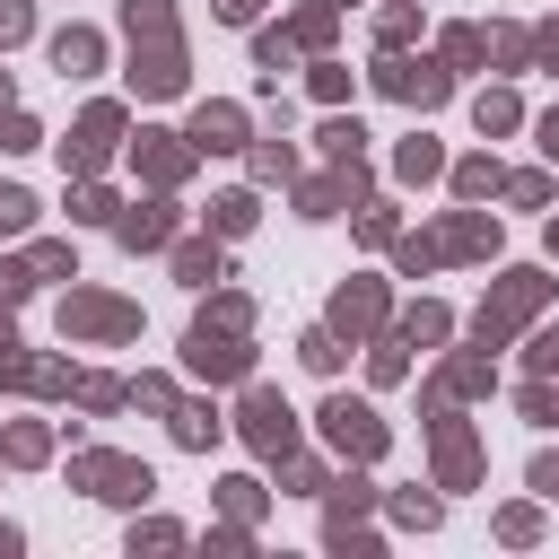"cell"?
I'll use <instances>...</instances> for the list:
<instances>
[{"label":"cell","instance_id":"cell-43","mask_svg":"<svg viewBox=\"0 0 559 559\" xmlns=\"http://www.w3.org/2000/svg\"><path fill=\"white\" fill-rule=\"evenodd\" d=\"M524 419H559V393L550 384H524Z\"/></svg>","mask_w":559,"mask_h":559},{"label":"cell","instance_id":"cell-45","mask_svg":"<svg viewBox=\"0 0 559 559\" xmlns=\"http://www.w3.org/2000/svg\"><path fill=\"white\" fill-rule=\"evenodd\" d=\"M533 489H542V498H559V454H542V463H533Z\"/></svg>","mask_w":559,"mask_h":559},{"label":"cell","instance_id":"cell-12","mask_svg":"<svg viewBox=\"0 0 559 559\" xmlns=\"http://www.w3.org/2000/svg\"><path fill=\"white\" fill-rule=\"evenodd\" d=\"M52 70H61V79H96V70H105V35H96V26H61V35H52Z\"/></svg>","mask_w":559,"mask_h":559},{"label":"cell","instance_id":"cell-49","mask_svg":"<svg viewBox=\"0 0 559 559\" xmlns=\"http://www.w3.org/2000/svg\"><path fill=\"white\" fill-rule=\"evenodd\" d=\"M9 550H17V524H0V559H9Z\"/></svg>","mask_w":559,"mask_h":559},{"label":"cell","instance_id":"cell-11","mask_svg":"<svg viewBox=\"0 0 559 559\" xmlns=\"http://www.w3.org/2000/svg\"><path fill=\"white\" fill-rule=\"evenodd\" d=\"M114 236H122L131 253L166 245V236H175V201H131V210H114Z\"/></svg>","mask_w":559,"mask_h":559},{"label":"cell","instance_id":"cell-33","mask_svg":"<svg viewBox=\"0 0 559 559\" xmlns=\"http://www.w3.org/2000/svg\"><path fill=\"white\" fill-rule=\"evenodd\" d=\"M35 35V9L26 0H0V44H26Z\"/></svg>","mask_w":559,"mask_h":559},{"label":"cell","instance_id":"cell-18","mask_svg":"<svg viewBox=\"0 0 559 559\" xmlns=\"http://www.w3.org/2000/svg\"><path fill=\"white\" fill-rule=\"evenodd\" d=\"M166 419H175V445H192V454H201V445L218 437V411H210V402H175Z\"/></svg>","mask_w":559,"mask_h":559},{"label":"cell","instance_id":"cell-31","mask_svg":"<svg viewBox=\"0 0 559 559\" xmlns=\"http://www.w3.org/2000/svg\"><path fill=\"white\" fill-rule=\"evenodd\" d=\"M480 52H489V35H480V26H454V35H445V61H454V70H463V61H480Z\"/></svg>","mask_w":559,"mask_h":559},{"label":"cell","instance_id":"cell-27","mask_svg":"<svg viewBox=\"0 0 559 559\" xmlns=\"http://www.w3.org/2000/svg\"><path fill=\"white\" fill-rule=\"evenodd\" d=\"M26 262H35V280H79V253L70 245H35Z\"/></svg>","mask_w":559,"mask_h":559},{"label":"cell","instance_id":"cell-35","mask_svg":"<svg viewBox=\"0 0 559 559\" xmlns=\"http://www.w3.org/2000/svg\"><path fill=\"white\" fill-rule=\"evenodd\" d=\"M358 140H367L358 122H323V157H358Z\"/></svg>","mask_w":559,"mask_h":559},{"label":"cell","instance_id":"cell-22","mask_svg":"<svg viewBox=\"0 0 559 559\" xmlns=\"http://www.w3.org/2000/svg\"><path fill=\"white\" fill-rule=\"evenodd\" d=\"M0 454H9V463H44V454H52V437H44L35 419H17V428L0 437Z\"/></svg>","mask_w":559,"mask_h":559},{"label":"cell","instance_id":"cell-1","mask_svg":"<svg viewBox=\"0 0 559 559\" xmlns=\"http://www.w3.org/2000/svg\"><path fill=\"white\" fill-rule=\"evenodd\" d=\"M122 26H131V87H140V96H175V87H183L175 0H122Z\"/></svg>","mask_w":559,"mask_h":559},{"label":"cell","instance_id":"cell-6","mask_svg":"<svg viewBox=\"0 0 559 559\" xmlns=\"http://www.w3.org/2000/svg\"><path fill=\"white\" fill-rule=\"evenodd\" d=\"M542 297H550V280H542V271H507V280H498V297L480 306V349H498V341H507Z\"/></svg>","mask_w":559,"mask_h":559},{"label":"cell","instance_id":"cell-39","mask_svg":"<svg viewBox=\"0 0 559 559\" xmlns=\"http://www.w3.org/2000/svg\"><path fill=\"white\" fill-rule=\"evenodd\" d=\"M358 236H367V245H384V236H393V210H384V201H367V210H358Z\"/></svg>","mask_w":559,"mask_h":559},{"label":"cell","instance_id":"cell-34","mask_svg":"<svg viewBox=\"0 0 559 559\" xmlns=\"http://www.w3.org/2000/svg\"><path fill=\"white\" fill-rule=\"evenodd\" d=\"M288 44H297V35H253V61L280 79V70H288Z\"/></svg>","mask_w":559,"mask_h":559},{"label":"cell","instance_id":"cell-3","mask_svg":"<svg viewBox=\"0 0 559 559\" xmlns=\"http://www.w3.org/2000/svg\"><path fill=\"white\" fill-rule=\"evenodd\" d=\"M314 419H323V445H332V454H349V463H376V454H384V419H376L367 402L332 393V402H323Z\"/></svg>","mask_w":559,"mask_h":559},{"label":"cell","instance_id":"cell-44","mask_svg":"<svg viewBox=\"0 0 559 559\" xmlns=\"http://www.w3.org/2000/svg\"><path fill=\"white\" fill-rule=\"evenodd\" d=\"M393 515H402V524H419V533H428V524H437V498H393Z\"/></svg>","mask_w":559,"mask_h":559},{"label":"cell","instance_id":"cell-15","mask_svg":"<svg viewBox=\"0 0 559 559\" xmlns=\"http://www.w3.org/2000/svg\"><path fill=\"white\" fill-rule=\"evenodd\" d=\"M437 253H498V218H480V210H454L445 227H437Z\"/></svg>","mask_w":559,"mask_h":559},{"label":"cell","instance_id":"cell-29","mask_svg":"<svg viewBox=\"0 0 559 559\" xmlns=\"http://www.w3.org/2000/svg\"><path fill=\"white\" fill-rule=\"evenodd\" d=\"M297 358H306V367H323V376H332V367H341V332H306V341H297Z\"/></svg>","mask_w":559,"mask_h":559},{"label":"cell","instance_id":"cell-30","mask_svg":"<svg viewBox=\"0 0 559 559\" xmlns=\"http://www.w3.org/2000/svg\"><path fill=\"white\" fill-rule=\"evenodd\" d=\"M480 384H489V367H480V358H454V367L437 376V393H480Z\"/></svg>","mask_w":559,"mask_h":559},{"label":"cell","instance_id":"cell-38","mask_svg":"<svg viewBox=\"0 0 559 559\" xmlns=\"http://www.w3.org/2000/svg\"><path fill=\"white\" fill-rule=\"evenodd\" d=\"M35 288V262H0V306H17Z\"/></svg>","mask_w":559,"mask_h":559},{"label":"cell","instance_id":"cell-52","mask_svg":"<svg viewBox=\"0 0 559 559\" xmlns=\"http://www.w3.org/2000/svg\"><path fill=\"white\" fill-rule=\"evenodd\" d=\"M393 9H419V0H393Z\"/></svg>","mask_w":559,"mask_h":559},{"label":"cell","instance_id":"cell-26","mask_svg":"<svg viewBox=\"0 0 559 559\" xmlns=\"http://www.w3.org/2000/svg\"><path fill=\"white\" fill-rule=\"evenodd\" d=\"M114 210H122V201H114L105 183H87V175H79V192H70V218H114Z\"/></svg>","mask_w":559,"mask_h":559},{"label":"cell","instance_id":"cell-10","mask_svg":"<svg viewBox=\"0 0 559 559\" xmlns=\"http://www.w3.org/2000/svg\"><path fill=\"white\" fill-rule=\"evenodd\" d=\"M472 472H480V437L454 411H437V480L445 489H472Z\"/></svg>","mask_w":559,"mask_h":559},{"label":"cell","instance_id":"cell-2","mask_svg":"<svg viewBox=\"0 0 559 559\" xmlns=\"http://www.w3.org/2000/svg\"><path fill=\"white\" fill-rule=\"evenodd\" d=\"M245 323H253V306H245V297H218V306L192 323V341H183V367H192V376H210V384H236V376H253Z\"/></svg>","mask_w":559,"mask_h":559},{"label":"cell","instance_id":"cell-28","mask_svg":"<svg viewBox=\"0 0 559 559\" xmlns=\"http://www.w3.org/2000/svg\"><path fill=\"white\" fill-rule=\"evenodd\" d=\"M175 271H183L192 288H210V280H218V245H183V253H175Z\"/></svg>","mask_w":559,"mask_h":559},{"label":"cell","instance_id":"cell-7","mask_svg":"<svg viewBox=\"0 0 559 559\" xmlns=\"http://www.w3.org/2000/svg\"><path fill=\"white\" fill-rule=\"evenodd\" d=\"M245 445H253V454H271V463H288V445H297V411H288L271 384H253V393H245Z\"/></svg>","mask_w":559,"mask_h":559},{"label":"cell","instance_id":"cell-19","mask_svg":"<svg viewBox=\"0 0 559 559\" xmlns=\"http://www.w3.org/2000/svg\"><path fill=\"white\" fill-rule=\"evenodd\" d=\"M472 122H480V131H515V122H524V105H515L507 87H480V96H472Z\"/></svg>","mask_w":559,"mask_h":559},{"label":"cell","instance_id":"cell-24","mask_svg":"<svg viewBox=\"0 0 559 559\" xmlns=\"http://www.w3.org/2000/svg\"><path fill=\"white\" fill-rule=\"evenodd\" d=\"M445 332H454L445 306H411V314H402V341H445Z\"/></svg>","mask_w":559,"mask_h":559},{"label":"cell","instance_id":"cell-51","mask_svg":"<svg viewBox=\"0 0 559 559\" xmlns=\"http://www.w3.org/2000/svg\"><path fill=\"white\" fill-rule=\"evenodd\" d=\"M550 253H559V218H550Z\"/></svg>","mask_w":559,"mask_h":559},{"label":"cell","instance_id":"cell-20","mask_svg":"<svg viewBox=\"0 0 559 559\" xmlns=\"http://www.w3.org/2000/svg\"><path fill=\"white\" fill-rule=\"evenodd\" d=\"M454 192H463V201H489V192H507L498 157H463V166H454Z\"/></svg>","mask_w":559,"mask_h":559},{"label":"cell","instance_id":"cell-48","mask_svg":"<svg viewBox=\"0 0 559 559\" xmlns=\"http://www.w3.org/2000/svg\"><path fill=\"white\" fill-rule=\"evenodd\" d=\"M542 157H550V166H559V105H550V114H542Z\"/></svg>","mask_w":559,"mask_h":559},{"label":"cell","instance_id":"cell-42","mask_svg":"<svg viewBox=\"0 0 559 559\" xmlns=\"http://www.w3.org/2000/svg\"><path fill=\"white\" fill-rule=\"evenodd\" d=\"M288 166H297V157H288V148H253V175H262V183H280V175H288Z\"/></svg>","mask_w":559,"mask_h":559},{"label":"cell","instance_id":"cell-21","mask_svg":"<svg viewBox=\"0 0 559 559\" xmlns=\"http://www.w3.org/2000/svg\"><path fill=\"white\" fill-rule=\"evenodd\" d=\"M210 227H218V236H245V227H253V192H218V201H210Z\"/></svg>","mask_w":559,"mask_h":559},{"label":"cell","instance_id":"cell-37","mask_svg":"<svg viewBox=\"0 0 559 559\" xmlns=\"http://www.w3.org/2000/svg\"><path fill=\"white\" fill-rule=\"evenodd\" d=\"M131 550H183V524H140Z\"/></svg>","mask_w":559,"mask_h":559},{"label":"cell","instance_id":"cell-9","mask_svg":"<svg viewBox=\"0 0 559 559\" xmlns=\"http://www.w3.org/2000/svg\"><path fill=\"white\" fill-rule=\"evenodd\" d=\"M114 140H122V105H87V114H79V131L61 140L70 175H96V166L114 157Z\"/></svg>","mask_w":559,"mask_h":559},{"label":"cell","instance_id":"cell-17","mask_svg":"<svg viewBox=\"0 0 559 559\" xmlns=\"http://www.w3.org/2000/svg\"><path fill=\"white\" fill-rule=\"evenodd\" d=\"M376 323H384V288L376 280H358V288L332 297V332H376Z\"/></svg>","mask_w":559,"mask_h":559},{"label":"cell","instance_id":"cell-32","mask_svg":"<svg viewBox=\"0 0 559 559\" xmlns=\"http://www.w3.org/2000/svg\"><path fill=\"white\" fill-rule=\"evenodd\" d=\"M35 140H44V131H35V114H17V105H9V114H0V148H35Z\"/></svg>","mask_w":559,"mask_h":559},{"label":"cell","instance_id":"cell-4","mask_svg":"<svg viewBox=\"0 0 559 559\" xmlns=\"http://www.w3.org/2000/svg\"><path fill=\"white\" fill-rule=\"evenodd\" d=\"M61 332H79V341H131V332H140V306L96 297V288H70V297H61Z\"/></svg>","mask_w":559,"mask_h":559},{"label":"cell","instance_id":"cell-36","mask_svg":"<svg viewBox=\"0 0 559 559\" xmlns=\"http://www.w3.org/2000/svg\"><path fill=\"white\" fill-rule=\"evenodd\" d=\"M79 402H87V411H114L122 384H114V376H79Z\"/></svg>","mask_w":559,"mask_h":559},{"label":"cell","instance_id":"cell-53","mask_svg":"<svg viewBox=\"0 0 559 559\" xmlns=\"http://www.w3.org/2000/svg\"><path fill=\"white\" fill-rule=\"evenodd\" d=\"M332 9H349V0H332Z\"/></svg>","mask_w":559,"mask_h":559},{"label":"cell","instance_id":"cell-25","mask_svg":"<svg viewBox=\"0 0 559 559\" xmlns=\"http://www.w3.org/2000/svg\"><path fill=\"white\" fill-rule=\"evenodd\" d=\"M26 227H35V192L0 183V236H26Z\"/></svg>","mask_w":559,"mask_h":559},{"label":"cell","instance_id":"cell-50","mask_svg":"<svg viewBox=\"0 0 559 559\" xmlns=\"http://www.w3.org/2000/svg\"><path fill=\"white\" fill-rule=\"evenodd\" d=\"M0 114H9V79H0Z\"/></svg>","mask_w":559,"mask_h":559},{"label":"cell","instance_id":"cell-23","mask_svg":"<svg viewBox=\"0 0 559 559\" xmlns=\"http://www.w3.org/2000/svg\"><path fill=\"white\" fill-rule=\"evenodd\" d=\"M393 166H402V183H428L445 157H437V140H402V157H393Z\"/></svg>","mask_w":559,"mask_h":559},{"label":"cell","instance_id":"cell-14","mask_svg":"<svg viewBox=\"0 0 559 559\" xmlns=\"http://www.w3.org/2000/svg\"><path fill=\"white\" fill-rule=\"evenodd\" d=\"M349 192H358V157H332V175H314V183L297 192V210H306V218H332Z\"/></svg>","mask_w":559,"mask_h":559},{"label":"cell","instance_id":"cell-5","mask_svg":"<svg viewBox=\"0 0 559 559\" xmlns=\"http://www.w3.org/2000/svg\"><path fill=\"white\" fill-rule=\"evenodd\" d=\"M70 480L87 489V498H114V507H140L157 480H148V463H131V454H79L70 463Z\"/></svg>","mask_w":559,"mask_h":559},{"label":"cell","instance_id":"cell-46","mask_svg":"<svg viewBox=\"0 0 559 559\" xmlns=\"http://www.w3.org/2000/svg\"><path fill=\"white\" fill-rule=\"evenodd\" d=\"M533 367H542V376L559 367V332H542V341H533Z\"/></svg>","mask_w":559,"mask_h":559},{"label":"cell","instance_id":"cell-40","mask_svg":"<svg viewBox=\"0 0 559 559\" xmlns=\"http://www.w3.org/2000/svg\"><path fill=\"white\" fill-rule=\"evenodd\" d=\"M498 533H507V542H533V533H542V515H533V507H507V515H498Z\"/></svg>","mask_w":559,"mask_h":559},{"label":"cell","instance_id":"cell-13","mask_svg":"<svg viewBox=\"0 0 559 559\" xmlns=\"http://www.w3.org/2000/svg\"><path fill=\"white\" fill-rule=\"evenodd\" d=\"M183 166H192V140H175V131H140V175H148V183H183Z\"/></svg>","mask_w":559,"mask_h":559},{"label":"cell","instance_id":"cell-8","mask_svg":"<svg viewBox=\"0 0 559 559\" xmlns=\"http://www.w3.org/2000/svg\"><path fill=\"white\" fill-rule=\"evenodd\" d=\"M376 87L402 96V105H445L454 70H445V61H402V52H384V61H376Z\"/></svg>","mask_w":559,"mask_h":559},{"label":"cell","instance_id":"cell-41","mask_svg":"<svg viewBox=\"0 0 559 559\" xmlns=\"http://www.w3.org/2000/svg\"><path fill=\"white\" fill-rule=\"evenodd\" d=\"M314 96H323V105H341V96H349V70H332V61H323V70H314Z\"/></svg>","mask_w":559,"mask_h":559},{"label":"cell","instance_id":"cell-47","mask_svg":"<svg viewBox=\"0 0 559 559\" xmlns=\"http://www.w3.org/2000/svg\"><path fill=\"white\" fill-rule=\"evenodd\" d=\"M533 52H542V70H559V26H542V35H533Z\"/></svg>","mask_w":559,"mask_h":559},{"label":"cell","instance_id":"cell-16","mask_svg":"<svg viewBox=\"0 0 559 559\" xmlns=\"http://www.w3.org/2000/svg\"><path fill=\"white\" fill-rule=\"evenodd\" d=\"M192 148H245V114L236 105H192Z\"/></svg>","mask_w":559,"mask_h":559}]
</instances>
